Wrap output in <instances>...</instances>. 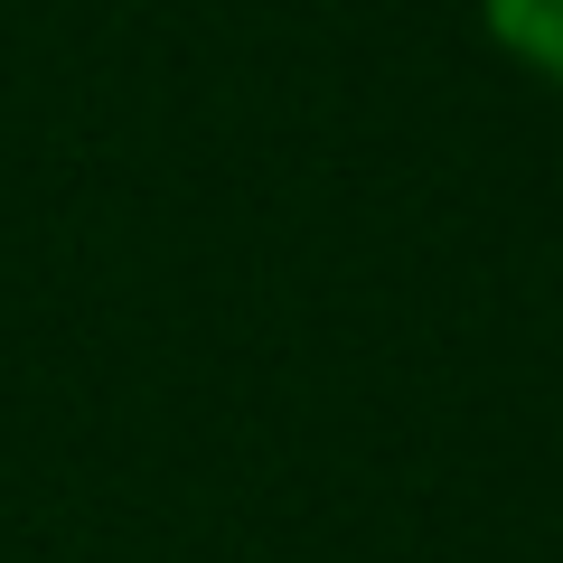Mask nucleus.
I'll return each instance as SVG.
<instances>
[{
  "label": "nucleus",
  "mask_w": 563,
  "mask_h": 563,
  "mask_svg": "<svg viewBox=\"0 0 563 563\" xmlns=\"http://www.w3.org/2000/svg\"><path fill=\"white\" fill-rule=\"evenodd\" d=\"M479 10H488L507 57L536 66L544 85H563V0H479Z\"/></svg>",
  "instance_id": "1"
}]
</instances>
